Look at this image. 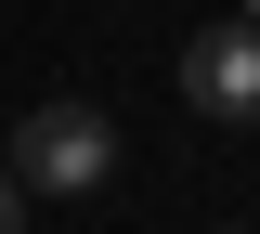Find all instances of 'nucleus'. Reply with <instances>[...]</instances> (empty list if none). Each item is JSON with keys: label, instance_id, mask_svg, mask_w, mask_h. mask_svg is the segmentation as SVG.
<instances>
[{"label": "nucleus", "instance_id": "nucleus-1", "mask_svg": "<svg viewBox=\"0 0 260 234\" xmlns=\"http://www.w3.org/2000/svg\"><path fill=\"white\" fill-rule=\"evenodd\" d=\"M13 182H26V195H104V182H117V117L78 104V91L26 104V117H13Z\"/></svg>", "mask_w": 260, "mask_h": 234}, {"label": "nucleus", "instance_id": "nucleus-2", "mask_svg": "<svg viewBox=\"0 0 260 234\" xmlns=\"http://www.w3.org/2000/svg\"><path fill=\"white\" fill-rule=\"evenodd\" d=\"M182 104L221 130H260V13H221L182 39Z\"/></svg>", "mask_w": 260, "mask_h": 234}, {"label": "nucleus", "instance_id": "nucleus-3", "mask_svg": "<svg viewBox=\"0 0 260 234\" xmlns=\"http://www.w3.org/2000/svg\"><path fill=\"white\" fill-rule=\"evenodd\" d=\"M0 234H26V182H13V169H0Z\"/></svg>", "mask_w": 260, "mask_h": 234}, {"label": "nucleus", "instance_id": "nucleus-4", "mask_svg": "<svg viewBox=\"0 0 260 234\" xmlns=\"http://www.w3.org/2000/svg\"><path fill=\"white\" fill-rule=\"evenodd\" d=\"M234 13H260V0H234Z\"/></svg>", "mask_w": 260, "mask_h": 234}]
</instances>
